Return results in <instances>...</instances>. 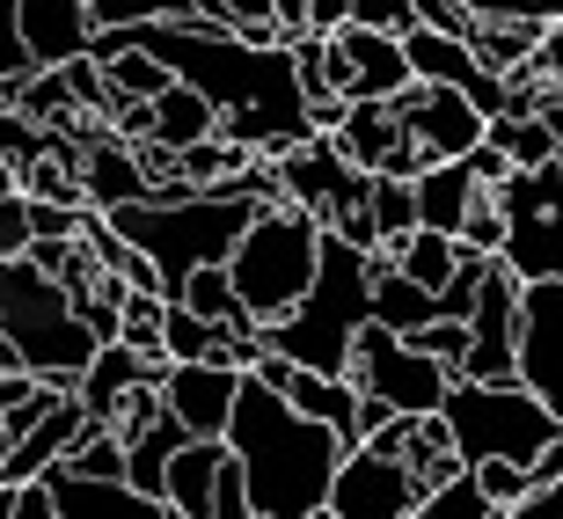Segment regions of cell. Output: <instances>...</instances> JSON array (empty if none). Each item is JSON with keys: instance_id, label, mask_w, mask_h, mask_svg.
Instances as JSON below:
<instances>
[{"instance_id": "1", "label": "cell", "mask_w": 563, "mask_h": 519, "mask_svg": "<svg viewBox=\"0 0 563 519\" xmlns=\"http://www.w3.org/2000/svg\"><path fill=\"white\" fill-rule=\"evenodd\" d=\"M228 454L242 461V483H250V519H322L330 498V476L352 439L322 424V417L292 410L272 380H256L242 366V388H234L228 410Z\"/></svg>"}, {"instance_id": "2", "label": "cell", "mask_w": 563, "mask_h": 519, "mask_svg": "<svg viewBox=\"0 0 563 519\" xmlns=\"http://www.w3.org/2000/svg\"><path fill=\"white\" fill-rule=\"evenodd\" d=\"M264 198H286L272 154H256L234 184H190L184 198H125V206H96V212L125 234L132 250L154 256L162 292H176L198 264H228V250L242 242V228H250V212Z\"/></svg>"}, {"instance_id": "3", "label": "cell", "mask_w": 563, "mask_h": 519, "mask_svg": "<svg viewBox=\"0 0 563 519\" xmlns=\"http://www.w3.org/2000/svg\"><path fill=\"white\" fill-rule=\"evenodd\" d=\"M366 322H374V270H366V250L344 242L336 228H322L308 292H300L278 322H264V344L286 352L292 366L344 374V366H352V336L366 330Z\"/></svg>"}, {"instance_id": "4", "label": "cell", "mask_w": 563, "mask_h": 519, "mask_svg": "<svg viewBox=\"0 0 563 519\" xmlns=\"http://www.w3.org/2000/svg\"><path fill=\"white\" fill-rule=\"evenodd\" d=\"M0 330L15 336L30 374L59 380V388H74L81 366L96 358V344H103L96 322L66 300V286L52 270H37L30 256H0Z\"/></svg>"}, {"instance_id": "5", "label": "cell", "mask_w": 563, "mask_h": 519, "mask_svg": "<svg viewBox=\"0 0 563 519\" xmlns=\"http://www.w3.org/2000/svg\"><path fill=\"white\" fill-rule=\"evenodd\" d=\"M314 250H322V220L308 206H292V198H264L250 212V228L242 242L228 250V278L242 292V308L256 322H278V314L308 292L314 278Z\"/></svg>"}, {"instance_id": "6", "label": "cell", "mask_w": 563, "mask_h": 519, "mask_svg": "<svg viewBox=\"0 0 563 519\" xmlns=\"http://www.w3.org/2000/svg\"><path fill=\"white\" fill-rule=\"evenodd\" d=\"M439 417H446L461 461H490V454L534 461L549 439L563 432V417L549 410L520 374H490V380L454 374V380H446V395H439Z\"/></svg>"}, {"instance_id": "7", "label": "cell", "mask_w": 563, "mask_h": 519, "mask_svg": "<svg viewBox=\"0 0 563 519\" xmlns=\"http://www.w3.org/2000/svg\"><path fill=\"white\" fill-rule=\"evenodd\" d=\"M498 206H505V270L512 278H563V168L556 162H534V168H505L498 184Z\"/></svg>"}, {"instance_id": "8", "label": "cell", "mask_w": 563, "mask_h": 519, "mask_svg": "<svg viewBox=\"0 0 563 519\" xmlns=\"http://www.w3.org/2000/svg\"><path fill=\"white\" fill-rule=\"evenodd\" d=\"M344 380H352L358 395H380L388 410L418 417V410H439V395H446V358L418 352L402 330H388V322H366V330L352 336V366H344Z\"/></svg>"}, {"instance_id": "9", "label": "cell", "mask_w": 563, "mask_h": 519, "mask_svg": "<svg viewBox=\"0 0 563 519\" xmlns=\"http://www.w3.org/2000/svg\"><path fill=\"white\" fill-rule=\"evenodd\" d=\"M418 498L424 490H418V476L402 468V454H388L374 439H352L344 461H336V476H330L322 512L330 519H410Z\"/></svg>"}, {"instance_id": "10", "label": "cell", "mask_w": 563, "mask_h": 519, "mask_svg": "<svg viewBox=\"0 0 563 519\" xmlns=\"http://www.w3.org/2000/svg\"><path fill=\"white\" fill-rule=\"evenodd\" d=\"M388 110H396V125L402 140L418 146V162H446V154H468V146L483 140V118L461 88H439V81H410L388 96Z\"/></svg>"}, {"instance_id": "11", "label": "cell", "mask_w": 563, "mask_h": 519, "mask_svg": "<svg viewBox=\"0 0 563 519\" xmlns=\"http://www.w3.org/2000/svg\"><path fill=\"white\" fill-rule=\"evenodd\" d=\"M512 374L563 417V278H527L520 286V344Z\"/></svg>"}, {"instance_id": "12", "label": "cell", "mask_w": 563, "mask_h": 519, "mask_svg": "<svg viewBox=\"0 0 563 519\" xmlns=\"http://www.w3.org/2000/svg\"><path fill=\"white\" fill-rule=\"evenodd\" d=\"M234 388H242V366H228V358H168L162 366V410L176 417L190 439L228 432Z\"/></svg>"}, {"instance_id": "13", "label": "cell", "mask_w": 563, "mask_h": 519, "mask_svg": "<svg viewBox=\"0 0 563 519\" xmlns=\"http://www.w3.org/2000/svg\"><path fill=\"white\" fill-rule=\"evenodd\" d=\"M512 344H520V278L505 270V256H490L476 286V308H468V352H461V374H512Z\"/></svg>"}, {"instance_id": "14", "label": "cell", "mask_w": 563, "mask_h": 519, "mask_svg": "<svg viewBox=\"0 0 563 519\" xmlns=\"http://www.w3.org/2000/svg\"><path fill=\"white\" fill-rule=\"evenodd\" d=\"M37 483L52 498V519H176L154 490H140L125 476H81V468L52 461V468H37Z\"/></svg>"}, {"instance_id": "15", "label": "cell", "mask_w": 563, "mask_h": 519, "mask_svg": "<svg viewBox=\"0 0 563 519\" xmlns=\"http://www.w3.org/2000/svg\"><path fill=\"white\" fill-rule=\"evenodd\" d=\"M330 44L344 52V96H396L410 88V59H402V37L396 30H366V22H330Z\"/></svg>"}, {"instance_id": "16", "label": "cell", "mask_w": 563, "mask_h": 519, "mask_svg": "<svg viewBox=\"0 0 563 519\" xmlns=\"http://www.w3.org/2000/svg\"><path fill=\"white\" fill-rule=\"evenodd\" d=\"M162 366H168V358H146V352H132V344H118V336H110V344H96V358L81 366L74 395H81V410L96 417V424H110V417L125 410L140 388H154V380H162Z\"/></svg>"}, {"instance_id": "17", "label": "cell", "mask_w": 563, "mask_h": 519, "mask_svg": "<svg viewBox=\"0 0 563 519\" xmlns=\"http://www.w3.org/2000/svg\"><path fill=\"white\" fill-rule=\"evenodd\" d=\"M22 44H30V66H66L81 59L88 37H96V15L81 0H15Z\"/></svg>"}, {"instance_id": "18", "label": "cell", "mask_w": 563, "mask_h": 519, "mask_svg": "<svg viewBox=\"0 0 563 519\" xmlns=\"http://www.w3.org/2000/svg\"><path fill=\"white\" fill-rule=\"evenodd\" d=\"M410 184H418V228L454 234L461 220H468V206H476V190L490 184V176H476V162H468V154H446V162H424Z\"/></svg>"}, {"instance_id": "19", "label": "cell", "mask_w": 563, "mask_h": 519, "mask_svg": "<svg viewBox=\"0 0 563 519\" xmlns=\"http://www.w3.org/2000/svg\"><path fill=\"white\" fill-rule=\"evenodd\" d=\"M228 461V439H184L162 468V498L176 519H212V476Z\"/></svg>"}, {"instance_id": "20", "label": "cell", "mask_w": 563, "mask_h": 519, "mask_svg": "<svg viewBox=\"0 0 563 519\" xmlns=\"http://www.w3.org/2000/svg\"><path fill=\"white\" fill-rule=\"evenodd\" d=\"M366 270H374V322H388V330H424L439 314V292L418 286L410 270H396V256L388 250H366Z\"/></svg>"}, {"instance_id": "21", "label": "cell", "mask_w": 563, "mask_h": 519, "mask_svg": "<svg viewBox=\"0 0 563 519\" xmlns=\"http://www.w3.org/2000/svg\"><path fill=\"white\" fill-rule=\"evenodd\" d=\"M206 132H220V110L198 96V88L168 81L162 96H146V118H140V140H162V146H190L206 140Z\"/></svg>"}, {"instance_id": "22", "label": "cell", "mask_w": 563, "mask_h": 519, "mask_svg": "<svg viewBox=\"0 0 563 519\" xmlns=\"http://www.w3.org/2000/svg\"><path fill=\"white\" fill-rule=\"evenodd\" d=\"M118 439H125V483H140V490H154V498H162V468H168V454H176L190 432L162 410V402H154V410H146L140 424H125ZM162 505H168V498H162Z\"/></svg>"}, {"instance_id": "23", "label": "cell", "mask_w": 563, "mask_h": 519, "mask_svg": "<svg viewBox=\"0 0 563 519\" xmlns=\"http://www.w3.org/2000/svg\"><path fill=\"white\" fill-rule=\"evenodd\" d=\"M542 44V15H476L468 22V52H476L490 74H512V66L534 59Z\"/></svg>"}, {"instance_id": "24", "label": "cell", "mask_w": 563, "mask_h": 519, "mask_svg": "<svg viewBox=\"0 0 563 519\" xmlns=\"http://www.w3.org/2000/svg\"><path fill=\"white\" fill-rule=\"evenodd\" d=\"M176 300H190L198 314H212V322H220V330H234V336H264V322L242 308V292H234L228 264H198L184 286H176Z\"/></svg>"}, {"instance_id": "25", "label": "cell", "mask_w": 563, "mask_h": 519, "mask_svg": "<svg viewBox=\"0 0 563 519\" xmlns=\"http://www.w3.org/2000/svg\"><path fill=\"white\" fill-rule=\"evenodd\" d=\"M366 212H374L380 250L402 242V234L418 228V184L410 176H388V168H366Z\"/></svg>"}, {"instance_id": "26", "label": "cell", "mask_w": 563, "mask_h": 519, "mask_svg": "<svg viewBox=\"0 0 563 519\" xmlns=\"http://www.w3.org/2000/svg\"><path fill=\"white\" fill-rule=\"evenodd\" d=\"M388 256H396V270H410L418 286H446L454 278V264H461V242L454 234H439V228H410L402 242H388Z\"/></svg>"}, {"instance_id": "27", "label": "cell", "mask_w": 563, "mask_h": 519, "mask_svg": "<svg viewBox=\"0 0 563 519\" xmlns=\"http://www.w3.org/2000/svg\"><path fill=\"white\" fill-rule=\"evenodd\" d=\"M410 519H498V505H490V490L476 483V468L461 461L454 476H439L432 490H424V498H418V512H410Z\"/></svg>"}, {"instance_id": "28", "label": "cell", "mask_w": 563, "mask_h": 519, "mask_svg": "<svg viewBox=\"0 0 563 519\" xmlns=\"http://www.w3.org/2000/svg\"><path fill=\"white\" fill-rule=\"evenodd\" d=\"M483 140L498 146L512 168H534V162H556V132H549L542 110H527V118H490L483 125Z\"/></svg>"}, {"instance_id": "29", "label": "cell", "mask_w": 563, "mask_h": 519, "mask_svg": "<svg viewBox=\"0 0 563 519\" xmlns=\"http://www.w3.org/2000/svg\"><path fill=\"white\" fill-rule=\"evenodd\" d=\"M162 308H168V292L125 286L118 292V344H132V352H146V358H168L162 352Z\"/></svg>"}, {"instance_id": "30", "label": "cell", "mask_w": 563, "mask_h": 519, "mask_svg": "<svg viewBox=\"0 0 563 519\" xmlns=\"http://www.w3.org/2000/svg\"><path fill=\"white\" fill-rule=\"evenodd\" d=\"M37 154H52V132H44L37 118H22V110L8 103V96H0V162H8V168L22 176V168L37 162Z\"/></svg>"}, {"instance_id": "31", "label": "cell", "mask_w": 563, "mask_h": 519, "mask_svg": "<svg viewBox=\"0 0 563 519\" xmlns=\"http://www.w3.org/2000/svg\"><path fill=\"white\" fill-rule=\"evenodd\" d=\"M468 468H476V483L483 490H490V505H520L527 498V461H505V454H490V461H468Z\"/></svg>"}, {"instance_id": "32", "label": "cell", "mask_w": 563, "mask_h": 519, "mask_svg": "<svg viewBox=\"0 0 563 519\" xmlns=\"http://www.w3.org/2000/svg\"><path fill=\"white\" fill-rule=\"evenodd\" d=\"M212 519H250V483H242V461H220V476H212Z\"/></svg>"}, {"instance_id": "33", "label": "cell", "mask_w": 563, "mask_h": 519, "mask_svg": "<svg viewBox=\"0 0 563 519\" xmlns=\"http://www.w3.org/2000/svg\"><path fill=\"white\" fill-rule=\"evenodd\" d=\"M344 15L366 22V30H396V37H402V30L418 22V0H352Z\"/></svg>"}, {"instance_id": "34", "label": "cell", "mask_w": 563, "mask_h": 519, "mask_svg": "<svg viewBox=\"0 0 563 519\" xmlns=\"http://www.w3.org/2000/svg\"><path fill=\"white\" fill-rule=\"evenodd\" d=\"M30 74V44H22V22H15V0H0V81Z\"/></svg>"}, {"instance_id": "35", "label": "cell", "mask_w": 563, "mask_h": 519, "mask_svg": "<svg viewBox=\"0 0 563 519\" xmlns=\"http://www.w3.org/2000/svg\"><path fill=\"white\" fill-rule=\"evenodd\" d=\"M30 250V212H22V190H0V256Z\"/></svg>"}, {"instance_id": "36", "label": "cell", "mask_w": 563, "mask_h": 519, "mask_svg": "<svg viewBox=\"0 0 563 519\" xmlns=\"http://www.w3.org/2000/svg\"><path fill=\"white\" fill-rule=\"evenodd\" d=\"M505 519H563V483H527V498L505 505Z\"/></svg>"}, {"instance_id": "37", "label": "cell", "mask_w": 563, "mask_h": 519, "mask_svg": "<svg viewBox=\"0 0 563 519\" xmlns=\"http://www.w3.org/2000/svg\"><path fill=\"white\" fill-rule=\"evenodd\" d=\"M527 66H534V74H563V15L542 22V44H534V59H527Z\"/></svg>"}, {"instance_id": "38", "label": "cell", "mask_w": 563, "mask_h": 519, "mask_svg": "<svg viewBox=\"0 0 563 519\" xmlns=\"http://www.w3.org/2000/svg\"><path fill=\"white\" fill-rule=\"evenodd\" d=\"M308 8H314V22L330 30V22H344V8H352V0H308Z\"/></svg>"}, {"instance_id": "39", "label": "cell", "mask_w": 563, "mask_h": 519, "mask_svg": "<svg viewBox=\"0 0 563 519\" xmlns=\"http://www.w3.org/2000/svg\"><path fill=\"white\" fill-rule=\"evenodd\" d=\"M0 190H15V168H8V162H0Z\"/></svg>"}, {"instance_id": "40", "label": "cell", "mask_w": 563, "mask_h": 519, "mask_svg": "<svg viewBox=\"0 0 563 519\" xmlns=\"http://www.w3.org/2000/svg\"><path fill=\"white\" fill-rule=\"evenodd\" d=\"M8 446H15V439H8V424H0V461H8Z\"/></svg>"}, {"instance_id": "41", "label": "cell", "mask_w": 563, "mask_h": 519, "mask_svg": "<svg viewBox=\"0 0 563 519\" xmlns=\"http://www.w3.org/2000/svg\"><path fill=\"white\" fill-rule=\"evenodd\" d=\"M556 483H563V476H556Z\"/></svg>"}]
</instances>
